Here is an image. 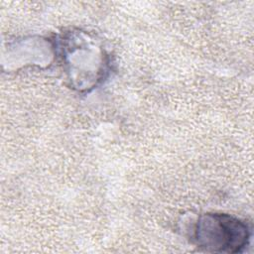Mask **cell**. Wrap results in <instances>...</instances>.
I'll use <instances>...</instances> for the list:
<instances>
[{
    "instance_id": "obj_1",
    "label": "cell",
    "mask_w": 254,
    "mask_h": 254,
    "mask_svg": "<svg viewBox=\"0 0 254 254\" xmlns=\"http://www.w3.org/2000/svg\"><path fill=\"white\" fill-rule=\"evenodd\" d=\"M250 231L240 219L223 213H206L195 224L193 239L208 252L237 253L249 242Z\"/></svg>"
}]
</instances>
